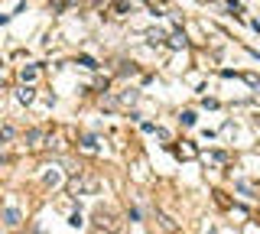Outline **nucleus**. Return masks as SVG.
<instances>
[{"mask_svg":"<svg viewBox=\"0 0 260 234\" xmlns=\"http://www.w3.org/2000/svg\"><path fill=\"white\" fill-rule=\"evenodd\" d=\"M117 231H120L117 215L108 212V208H98L94 212V234H117Z\"/></svg>","mask_w":260,"mask_h":234,"instance_id":"1","label":"nucleus"},{"mask_svg":"<svg viewBox=\"0 0 260 234\" xmlns=\"http://www.w3.org/2000/svg\"><path fill=\"white\" fill-rule=\"evenodd\" d=\"M72 189H75V192H94V189H98V179H91V176L72 179Z\"/></svg>","mask_w":260,"mask_h":234,"instance_id":"2","label":"nucleus"},{"mask_svg":"<svg viewBox=\"0 0 260 234\" xmlns=\"http://www.w3.org/2000/svg\"><path fill=\"white\" fill-rule=\"evenodd\" d=\"M0 218H4V224H7V228H16V224L23 221L20 208H4V212H0Z\"/></svg>","mask_w":260,"mask_h":234,"instance_id":"3","label":"nucleus"},{"mask_svg":"<svg viewBox=\"0 0 260 234\" xmlns=\"http://www.w3.org/2000/svg\"><path fill=\"white\" fill-rule=\"evenodd\" d=\"M36 75H39V69H36V65L23 69V82H36Z\"/></svg>","mask_w":260,"mask_h":234,"instance_id":"4","label":"nucleus"},{"mask_svg":"<svg viewBox=\"0 0 260 234\" xmlns=\"http://www.w3.org/2000/svg\"><path fill=\"white\" fill-rule=\"evenodd\" d=\"M39 140H43V130H29L26 133V143H29V147H36Z\"/></svg>","mask_w":260,"mask_h":234,"instance_id":"5","label":"nucleus"},{"mask_svg":"<svg viewBox=\"0 0 260 234\" xmlns=\"http://www.w3.org/2000/svg\"><path fill=\"white\" fill-rule=\"evenodd\" d=\"M13 137H16L13 127H0V140H13Z\"/></svg>","mask_w":260,"mask_h":234,"instance_id":"6","label":"nucleus"},{"mask_svg":"<svg viewBox=\"0 0 260 234\" xmlns=\"http://www.w3.org/2000/svg\"><path fill=\"white\" fill-rule=\"evenodd\" d=\"M20 101H23V104L32 101V88H23V91H20Z\"/></svg>","mask_w":260,"mask_h":234,"instance_id":"7","label":"nucleus"},{"mask_svg":"<svg viewBox=\"0 0 260 234\" xmlns=\"http://www.w3.org/2000/svg\"><path fill=\"white\" fill-rule=\"evenodd\" d=\"M182 124H185V127L195 124V114H192V111H185V114H182Z\"/></svg>","mask_w":260,"mask_h":234,"instance_id":"8","label":"nucleus"},{"mask_svg":"<svg viewBox=\"0 0 260 234\" xmlns=\"http://www.w3.org/2000/svg\"><path fill=\"white\" fill-rule=\"evenodd\" d=\"M29 234H36V231H29Z\"/></svg>","mask_w":260,"mask_h":234,"instance_id":"9","label":"nucleus"}]
</instances>
